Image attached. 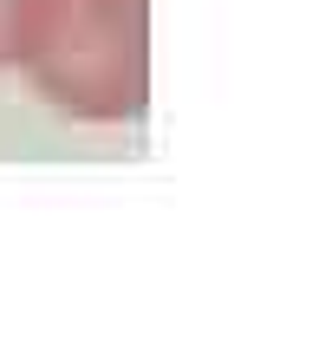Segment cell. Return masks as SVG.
Listing matches in <instances>:
<instances>
[{"label": "cell", "mask_w": 332, "mask_h": 352, "mask_svg": "<svg viewBox=\"0 0 332 352\" xmlns=\"http://www.w3.org/2000/svg\"><path fill=\"white\" fill-rule=\"evenodd\" d=\"M26 0H0V65H13V33H20Z\"/></svg>", "instance_id": "cell-2"}, {"label": "cell", "mask_w": 332, "mask_h": 352, "mask_svg": "<svg viewBox=\"0 0 332 352\" xmlns=\"http://www.w3.org/2000/svg\"><path fill=\"white\" fill-rule=\"evenodd\" d=\"M13 65L85 124H130L150 104V0H26Z\"/></svg>", "instance_id": "cell-1"}]
</instances>
